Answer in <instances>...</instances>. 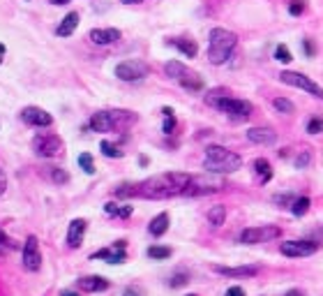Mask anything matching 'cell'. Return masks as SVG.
<instances>
[{
	"label": "cell",
	"mask_w": 323,
	"mask_h": 296,
	"mask_svg": "<svg viewBox=\"0 0 323 296\" xmlns=\"http://www.w3.org/2000/svg\"><path fill=\"white\" fill-rule=\"evenodd\" d=\"M192 176L183 174V171H169V174H159L153 178L136 183L134 185V197H143V199H169V197L185 195Z\"/></svg>",
	"instance_id": "cell-1"
},
{
	"label": "cell",
	"mask_w": 323,
	"mask_h": 296,
	"mask_svg": "<svg viewBox=\"0 0 323 296\" xmlns=\"http://www.w3.org/2000/svg\"><path fill=\"white\" fill-rule=\"evenodd\" d=\"M243 167V160L240 155L231 153L229 148H224V146H208L205 148V157H203V169L208 174H233Z\"/></svg>",
	"instance_id": "cell-2"
},
{
	"label": "cell",
	"mask_w": 323,
	"mask_h": 296,
	"mask_svg": "<svg viewBox=\"0 0 323 296\" xmlns=\"http://www.w3.org/2000/svg\"><path fill=\"white\" fill-rule=\"evenodd\" d=\"M236 44H238L236 33L226 31V28H213L210 31V44H208V61L213 65H224L231 58Z\"/></svg>",
	"instance_id": "cell-3"
},
{
	"label": "cell",
	"mask_w": 323,
	"mask_h": 296,
	"mask_svg": "<svg viewBox=\"0 0 323 296\" xmlns=\"http://www.w3.org/2000/svg\"><path fill=\"white\" fill-rule=\"evenodd\" d=\"M205 102H208L210 106H215V109L224 111V114L233 116V118H247L254 111L252 102L226 95V91H222V88H219V91H210L208 95H205Z\"/></svg>",
	"instance_id": "cell-4"
},
{
	"label": "cell",
	"mask_w": 323,
	"mask_h": 296,
	"mask_svg": "<svg viewBox=\"0 0 323 296\" xmlns=\"http://www.w3.org/2000/svg\"><path fill=\"white\" fill-rule=\"evenodd\" d=\"M279 81L286 86H293V88H300V91L309 93V95L318 97V100H323V88L318 84H314L309 76L300 74V72H291V70H284L282 74H279Z\"/></svg>",
	"instance_id": "cell-5"
},
{
	"label": "cell",
	"mask_w": 323,
	"mask_h": 296,
	"mask_svg": "<svg viewBox=\"0 0 323 296\" xmlns=\"http://www.w3.org/2000/svg\"><path fill=\"white\" fill-rule=\"evenodd\" d=\"M282 236V229L273 225H266V227H249V229H243L240 234V243L245 246H256V243H266V241H273V238H279Z\"/></svg>",
	"instance_id": "cell-6"
},
{
	"label": "cell",
	"mask_w": 323,
	"mask_h": 296,
	"mask_svg": "<svg viewBox=\"0 0 323 296\" xmlns=\"http://www.w3.org/2000/svg\"><path fill=\"white\" fill-rule=\"evenodd\" d=\"M224 190V181L219 178H205V176H192L185 197H203V195H213V192Z\"/></svg>",
	"instance_id": "cell-7"
},
{
	"label": "cell",
	"mask_w": 323,
	"mask_h": 296,
	"mask_svg": "<svg viewBox=\"0 0 323 296\" xmlns=\"http://www.w3.org/2000/svg\"><path fill=\"white\" fill-rule=\"evenodd\" d=\"M150 74V65L143 61H123L115 65V76L120 81H139Z\"/></svg>",
	"instance_id": "cell-8"
},
{
	"label": "cell",
	"mask_w": 323,
	"mask_h": 296,
	"mask_svg": "<svg viewBox=\"0 0 323 296\" xmlns=\"http://www.w3.org/2000/svg\"><path fill=\"white\" fill-rule=\"evenodd\" d=\"M33 151L40 157H55L63 153V139L58 134H37L33 139Z\"/></svg>",
	"instance_id": "cell-9"
},
{
	"label": "cell",
	"mask_w": 323,
	"mask_h": 296,
	"mask_svg": "<svg viewBox=\"0 0 323 296\" xmlns=\"http://www.w3.org/2000/svg\"><path fill=\"white\" fill-rule=\"evenodd\" d=\"M23 268L30 273H35L42 268V252H40L37 236H28L23 243Z\"/></svg>",
	"instance_id": "cell-10"
},
{
	"label": "cell",
	"mask_w": 323,
	"mask_h": 296,
	"mask_svg": "<svg viewBox=\"0 0 323 296\" xmlns=\"http://www.w3.org/2000/svg\"><path fill=\"white\" fill-rule=\"evenodd\" d=\"M318 250L314 241H286L279 246V252L286 257H309Z\"/></svg>",
	"instance_id": "cell-11"
},
{
	"label": "cell",
	"mask_w": 323,
	"mask_h": 296,
	"mask_svg": "<svg viewBox=\"0 0 323 296\" xmlns=\"http://www.w3.org/2000/svg\"><path fill=\"white\" fill-rule=\"evenodd\" d=\"M21 118H23V123H28V125H33V127H49L51 123H53L49 111L40 109V106H25V109L21 111Z\"/></svg>",
	"instance_id": "cell-12"
},
{
	"label": "cell",
	"mask_w": 323,
	"mask_h": 296,
	"mask_svg": "<svg viewBox=\"0 0 323 296\" xmlns=\"http://www.w3.org/2000/svg\"><path fill=\"white\" fill-rule=\"evenodd\" d=\"M125 246H127L125 241H118L115 246H111V248H104V250L93 252V255H90V259H104V261H109V264H123V261L127 259Z\"/></svg>",
	"instance_id": "cell-13"
},
{
	"label": "cell",
	"mask_w": 323,
	"mask_h": 296,
	"mask_svg": "<svg viewBox=\"0 0 323 296\" xmlns=\"http://www.w3.org/2000/svg\"><path fill=\"white\" fill-rule=\"evenodd\" d=\"M85 229H88V222L83 218H76V220L70 222V229H67V246L70 248H79L83 243Z\"/></svg>",
	"instance_id": "cell-14"
},
{
	"label": "cell",
	"mask_w": 323,
	"mask_h": 296,
	"mask_svg": "<svg viewBox=\"0 0 323 296\" xmlns=\"http://www.w3.org/2000/svg\"><path fill=\"white\" fill-rule=\"evenodd\" d=\"M118 40H120L118 28H95V31H90V42H93V44L106 46V44H113V42H118Z\"/></svg>",
	"instance_id": "cell-15"
},
{
	"label": "cell",
	"mask_w": 323,
	"mask_h": 296,
	"mask_svg": "<svg viewBox=\"0 0 323 296\" xmlns=\"http://www.w3.org/2000/svg\"><path fill=\"white\" fill-rule=\"evenodd\" d=\"M247 139L252 141V144H258V146H273L275 141H277V134H275L270 127H249Z\"/></svg>",
	"instance_id": "cell-16"
},
{
	"label": "cell",
	"mask_w": 323,
	"mask_h": 296,
	"mask_svg": "<svg viewBox=\"0 0 323 296\" xmlns=\"http://www.w3.org/2000/svg\"><path fill=\"white\" fill-rule=\"evenodd\" d=\"M215 271L226 278H252L258 273V268L256 266H215Z\"/></svg>",
	"instance_id": "cell-17"
},
{
	"label": "cell",
	"mask_w": 323,
	"mask_h": 296,
	"mask_svg": "<svg viewBox=\"0 0 323 296\" xmlns=\"http://www.w3.org/2000/svg\"><path fill=\"white\" fill-rule=\"evenodd\" d=\"M79 289L88 291V294H95V291H104L109 289V280L102 276H85V278H79Z\"/></svg>",
	"instance_id": "cell-18"
},
{
	"label": "cell",
	"mask_w": 323,
	"mask_h": 296,
	"mask_svg": "<svg viewBox=\"0 0 323 296\" xmlns=\"http://www.w3.org/2000/svg\"><path fill=\"white\" fill-rule=\"evenodd\" d=\"M90 130L93 132H113L109 111H97V114H93V118H90Z\"/></svg>",
	"instance_id": "cell-19"
},
{
	"label": "cell",
	"mask_w": 323,
	"mask_h": 296,
	"mask_svg": "<svg viewBox=\"0 0 323 296\" xmlns=\"http://www.w3.org/2000/svg\"><path fill=\"white\" fill-rule=\"evenodd\" d=\"M76 25H79V12H70V14H67L63 21H60L58 28H55V35L70 37L72 33L76 31Z\"/></svg>",
	"instance_id": "cell-20"
},
{
	"label": "cell",
	"mask_w": 323,
	"mask_h": 296,
	"mask_svg": "<svg viewBox=\"0 0 323 296\" xmlns=\"http://www.w3.org/2000/svg\"><path fill=\"white\" fill-rule=\"evenodd\" d=\"M178 84L183 86V88H187V91H192V93H196V91H201V88H203V79H201L196 72H192V70L185 72L183 79H180Z\"/></svg>",
	"instance_id": "cell-21"
},
{
	"label": "cell",
	"mask_w": 323,
	"mask_h": 296,
	"mask_svg": "<svg viewBox=\"0 0 323 296\" xmlns=\"http://www.w3.org/2000/svg\"><path fill=\"white\" fill-rule=\"evenodd\" d=\"M166 229H169V213H159V216H155L153 220H150L148 231H150L153 236L166 234Z\"/></svg>",
	"instance_id": "cell-22"
},
{
	"label": "cell",
	"mask_w": 323,
	"mask_h": 296,
	"mask_svg": "<svg viewBox=\"0 0 323 296\" xmlns=\"http://www.w3.org/2000/svg\"><path fill=\"white\" fill-rule=\"evenodd\" d=\"M169 44H173L175 49H180V51H183V56H187V58H194L196 51H199L196 42H194V40H183V37H180V40H171Z\"/></svg>",
	"instance_id": "cell-23"
},
{
	"label": "cell",
	"mask_w": 323,
	"mask_h": 296,
	"mask_svg": "<svg viewBox=\"0 0 323 296\" xmlns=\"http://www.w3.org/2000/svg\"><path fill=\"white\" fill-rule=\"evenodd\" d=\"M224 220H226V206L217 204V206H213V208L208 211V222L213 227H222Z\"/></svg>",
	"instance_id": "cell-24"
},
{
	"label": "cell",
	"mask_w": 323,
	"mask_h": 296,
	"mask_svg": "<svg viewBox=\"0 0 323 296\" xmlns=\"http://www.w3.org/2000/svg\"><path fill=\"white\" fill-rule=\"evenodd\" d=\"M254 169H256V174L261 176V181H263V183H268L270 178H273V167H270V162L266 160V157L254 160Z\"/></svg>",
	"instance_id": "cell-25"
},
{
	"label": "cell",
	"mask_w": 323,
	"mask_h": 296,
	"mask_svg": "<svg viewBox=\"0 0 323 296\" xmlns=\"http://www.w3.org/2000/svg\"><path fill=\"white\" fill-rule=\"evenodd\" d=\"M164 72H166V76H171V79L180 81V79H183V74L187 72V67H185L180 61H169V63L164 65Z\"/></svg>",
	"instance_id": "cell-26"
},
{
	"label": "cell",
	"mask_w": 323,
	"mask_h": 296,
	"mask_svg": "<svg viewBox=\"0 0 323 296\" xmlns=\"http://www.w3.org/2000/svg\"><path fill=\"white\" fill-rule=\"evenodd\" d=\"M309 197H298V199H293V204H291V213H293L296 218H303L305 213L309 211Z\"/></svg>",
	"instance_id": "cell-27"
},
{
	"label": "cell",
	"mask_w": 323,
	"mask_h": 296,
	"mask_svg": "<svg viewBox=\"0 0 323 296\" xmlns=\"http://www.w3.org/2000/svg\"><path fill=\"white\" fill-rule=\"evenodd\" d=\"M273 106L279 111V114H293V111H296V104L291 100H286V97H275Z\"/></svg>",
	"instance_id": "cell-28"
},
{
	"label": "cell",
	"mask_w": 323,
	"mask_h": 296,
	"mask_svg": "<svg viewBox=\"0 0 323 296\" xmlns=\"http://www.w3.org/2000/svg\"><path fill=\"white\" fill-rule=\"evenodd\" d=\"M148 257H150V259H169L171 248H166V246H150L148 248Z\"/></svg>",
	"instance_id": "cell-29"
},
{
	"label": "cell",
	"mask_w": 323,
	"mask_h": 296,
	"mask_svg": "<svg viewBox=\"0 0 323 296\" xmlns=\"http://www.w3.org/2000/svg\"><path fill=\"white\" fill-rule=\"evenodd\" d=\"M100 151L104 153L106 157H123V151H120L115 144H111V141H102V144H100Z\"/></svg>",
	"instance_id": "cell-30"
},
{
	"label": "cell",
	"mask_w": 323,
	"mask_h": 296,
	"mask_svg": "<svg viewBox=\"0 0 323 296\" xmlns=\"http://www.w3.org/2000/svg\"><path fill=\"white\" fill-rule=\"evenodd\" d=\"M162 130H164V134H171L175 130V116L169 106H164V125H162Z\"/></svg>",
	"instance_id": "cell-31"
},
{
	"label": "cell",
	"mask_w": 323,
	"mask_h": 296,
	"mask_svg": "<svg viewBox=\"0 0 323 296\" xmlns=\"http://www.w3.org/2000/svg\"><path fill=\"white\" fill-rule=\"evenodd\" d=\"M79 167L85 171V174H90V176H93V174H95L93 155H90V153H81V155H79Z\"/></svg>",
	"instance_id": "cell-32"
},
{
	"label": "cell",
	"mask_w": 323,
	"mask_h": 296,
	"mask_svg": "<svg viewBox=\"0 0 323 296\" xmlns=\"http://www.w3.org/2000/svg\"><path fill=\"white\" fill-rule=\"evenodd\" d=\"M275 61H279V63H291V61H293V56H291V51H288L284 44H279L277 49H275Z\"/></svg>",
	"instance_id": "cell-33"
},
{
	"label": "cell",
	"mask_w": 323,
	"mask_h": 296,
	"mask_svg": "<svg viewBox=\"0 0 323 296\" xmlns=\"http://www.w3.org/2000/svg\"><path fill=\"white\" fill-rule=\"evenodd\" d=\"M51 178H53V183H67L70 181V174L65 169H60V167H53L51 169Z\"/></svg>",
	"instance_id": "cell-34"
},
{
	"label": "cell",
	"mask_w": 323,
	"mask_h": 296,
	"mask_svg": "<svg viewBox=\"0 0 323 296\" xmlns=\"http://www.w3.org/2000/svg\"><path fill=\"white\" fill-rule=\"evenodd\" d=\"M189 282V273L187 271H180V273H175L173 278L169 280V285L171 287H183V285H187Z\"/></svg>",
	"instance_id": "cell-35"
},
{
	"label": "cell",
	"mask_w": 323,
	"mask_h": 296,
	"mask_svg": "<svg viewBox=\"0 0 323 296\" xmlns=\"http://www.w3.org/2000/svg\"><path fill=\"white\" fill-rule=\"evenodd\" d=\"M307 132H309V134H321V132H323V118H318V116H316V118H312V121L307 123Z\"/></svg>",
	"instance_id": "cell-36"
},
{
	"label": "cell",
	"mask_w": 323,
	"mask_h": 296,
	"mask_svg": "<svg viewBox=\"0 0 323 296\" xmlns=\"http://www.w3.org/2000/svg\"><path fill=\"white\" fill-rule=\"evenodd\" d=\"M309 162H312V155H309V151H303L298 157H296V169H305Z\"/></svg>",
	"instance_id": "cell-37"
},
{
	"label": "cell",
	"mask_w": 323,
	"mask_h": 296,
	"mask_svg": "<svg viewBox=\"0 0 323 296\" xmlns=\"http://www.w3.org/2000/svg\"><path fill=\"white\" fill-rule=\"evenodd\" d=\"M303 12H305V3H303V0H293V3L288 5V14H291V16H300Z\"/></svg>",
	"instance_id": "cell-38"
},
{
	"label": "cell",
	"mask_w": 323,
	"mask_h": 296,
	"mask_svg": "<svg viewBox=\"0 0 323 296\" xmlns=\"http://www.w3.org/2000/svg\"><path fill=\"white\" fill-rule=\"evenodd\" d=\"M7 250H12V241L5 236V231L0 229V255H3V252H7Z\"/></svg>",
	"instance_id": "cell-39"
},
{
	"label": "cell",
	"mask_w": 323,
	"mask_h": 296,
	"mask_svg": "<svg viewBox=\"0 0 323 296\" xmlns=\"http://www.w3.org/2000/svg\"><path fill=\"white\" fill-rule=\"evenodd\" d=\"M224 296H245V289L243 287H229Z\"/></svg>",
	"instance_id": "cell-40"
},
{
	"label": "cell",
	"mask_w": 323,
	"mask_h": 296,
	"mask_svg": "<svg viewBox=\"0 0 323 296\" xmlns=\"http://www.w3.org/2000/svg\"><path fill=\"white\" fill-rule=\"evenodd\" d=\"M118 208H120V206H118V204H113V201H109V204L104 206V211L109 213V216H118Z\"/></svg>",
	"instance_id": "cell-41"
},
{
	"label": "cell",
	"mask_w": 323,
	"mask_h": 296,
	"mask_svg": "<svg viewBox=\"0 0 323 296\" xmlns=\"http://www.w3.org/2000/svg\"><path fill=\"white\" fill-rule=\"evenodd\" d=\"M303 49H305V53H307V56H314V53H316V49H314V44H312L309 40L303 42Z\"/></svg>",
	"instance_id": "cell-42"
},
{
	"label": "cell",
	"mask_w": 323,
	"mask_h": 296,
	"mask_svg": "<svg viewBox=\"0 0 323 296\" xmlns=\"http://www.w3.org/2000/svg\"><path fill=\"white\" fill-rule=\"evenodd\" d=\"M5 187H7V178H5V171L0 169V197L5 195Z\"/></svg>",
	"instance_id": "cell-43"
},
{
	"label": "cell",
	"mask_w": 323,
	"mask_h": 296,
	"mask_svg": "<svg viewBox=\"0 0 323 296\" xmlns=\"http://www.w3.org/2000/svg\"><path fill=\"white\" fill-rule=\"evenodd\" d=\"M123 296H143V294H141V289H136V287H127Z\"/></svg>",
	"instance_id": "cell-44"
},
{
	"label": "cell",
	"mask_w": 323,
	"mask_h": 296,
	"mask_svg": "<svg viewBox=\"0 0 323 296\" xmlns=\"http://www.w3.org/2000/svg\"><path fill=\"white\" fill-rule=\"evenodd\" d=\"M60 296H79V294H76V291H72V289H63V291H60Z\"/></svg>",
	"instance_id": "cell-45"
},
{
	"label": "cell",
	"mask_w": 323,
	"mask_h": 296,
	"mask_svg": "<svg viewBox=\"0 0 323 296\" xmlns=\"http://www.w3.org/2000/svg\"><path fill=\"white\" fill-rule=\"evenodd\" d=\"M286 296H305L300 289H291V291H286Z\"/></svg>",
	"instance_id": "cell-46"
},
{
	"label": "cell",
	"mask_w": 323,
	"mask_h": 296,
	"mask_svg": "<svg viewBox=\"0 0 323 296\" xmlns=\"http://www.w3.org/2000/svg\"><path fill=\"white\" fill-rule=\"evenodd\" d=\"M123 5H136V3H141V0H120Z\"/></svg>",
	"instance_id": "cell-47"
},
{
	"label": "cell",
	"mask_w": 323,
	"mask_h": 296,
	"mask_svg": "<svg viewBox=\"0 0 323 296\" xmlns=\"http://www.w3.org/2000/svg\"><path fill=\"white\" fill-rule=\"evenodd\" d=\"M53 5H65V3H70V0H51Z\"/></svg>",
	"instance_id": "cell-48"
},
{
	"label": "cell",
	"mask_w": 323,
	"mask_h": 296,
	"mask_svg": "<svg viewBox=\"0 0 323 296\" xmlns=\"http://www.w3.org/2000/svg\"><path fill=\"white\" fill-rule=\"evenodd\" d=\"M3 56H5V46L0 44V63H3Z\"/></svg>",
	"instance_id": "cell-49"
},
{
	"label": "cell",
	"mask_w": 323,
	"mask_h": 296,
	"mask_svg": "<svg viewBox=\"0 0 323 296\" xmlns=\"http://www.w3.org/2000/svg\"><path fill=\"white\" fill-rule=\"evenodd\" d=\"M187 296H196V294H187Z\"/></svg>",
	"instance_id": "cell-50"
}]
</instances>
